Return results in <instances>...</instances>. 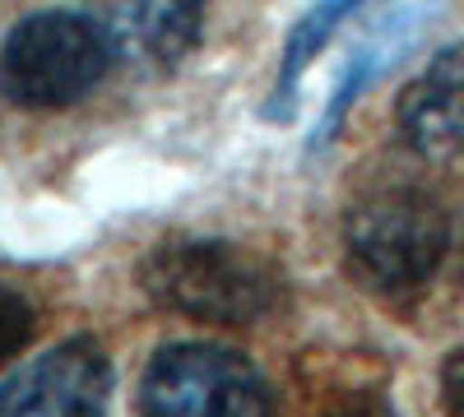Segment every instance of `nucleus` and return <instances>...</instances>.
I'll use <instances>...</instances> for the list:
<instances>
[{"label": "nucleus", "mask_w": 464, "mask_h": 417, "mask_svg": "<svg viewBox=\"0 0 464 417\" xmlns=\"http://www.w3.org/2000/svg\"><path fill=\"white\" fill-rule=\"evenodd\" d=\"M144 292L163 311L214 329L260 325L288 301L279 260L223 237H177L144 260Z\"/></svg>", "instance_id": "obj_1"}, {"label": "nucleus", "mask_w": 464, "mask_h": 417, "mask_svg": "<svg viewBox=\"0 0 464 417\" xmlns=\"http://www.w3.org/2000/svg\"><path fill=\"white\" fill-rule=\"evenodd\" d=\"M455 242V223L422 185H385L362 195L343 218L348 274L385 301H409L432 288Z\"/></svg>", "instance_id": "obj_2"}, {"label": "nucleus", "mask_w": 464, "mask_h": 417, "mask_svg": "<svg viewBox=\"0 0 464 417\" xmlns=\"http://www.w3.org/2000/svg\"><path fill=\"white\" fill-rule=\"evenodd\" d=\"M111 65L107 24L74 10H43L14 24L0 47V93L28 111H61L84 102Z\"/></svg>", "instance_id": "obj_3"}, {"label": "nucleus", "mask_w": 464, "mask_h": 417, "mask_svg": "<svg viewBox=\"0 0 464 417\" xmlns=\"http://www.w3.org/2000/svg\"><path fill=\"white\" fill-rule=\"evenodd\" d=\"M140 408L172 417H251L275 408V390L237 348L168 344L144 366Z\"/></svg>", "instance_id": "obj_4"}, {"label": "nucleus", "mask_w": 464, "mask_h": 417, "mask_svg": "<svg viewBox=\"0 0 464 417\" xmlns=\"http://www.w3.org/2000/svg\"><path fill=\"white\" fill-rule=\"evenodd\" d=\"M111 399V362L89 334L37 353L0 385V412H102Z\"/></svg>", "instance_id": "obj_5"}, {"label": "nucleus", "mask_w": 464, "mask_h": 417, "mask_svg": "<svg viewBox=\"0 0 464 417\" xmlns=\"http://www.w3.org/2000/svg\"><path fill=\"white\" fill-rule=\"evenodd\" d=\"M102 24L116 65L135 74H172L200 47L205 0H111Z\"/></svg>", "instance_id": "obj_6"}, {"label": "nucleus", "mask_w": 464, "mask_h": 417, "mask_svg": "<svg viewBox=\"0 0 464 417\" xmlns=\"http://www.w3.org/2000/svg\"><path fill=\"white\" fill-rule=\"evenodd\" d=\"M400 139L422 158L464 154V47H446L413 74L395 102Z\"/></svg>", "instance_id": "obj_7"}, {"label": "nucleus", "mask_w": 464, "mask_h": 417, "mask_svg": "<svg viewBox=\"0 0 464 417\" xmlns=\"http://www.w3.org/2000/svg\"><path fill=\"white\" fill-rule=\"evenodd\" d=\"M362 5V0H312V10H306L288 37H284V56H279V74H275V89H269L265 98V121H293V107H297V84H302V74L306 65H312L325 43L339 33V24L348 19Z\"/></svg>", "instance_id": "obj_8"}, {"label": "nucleus", "mask_w": 464, "mask_h": 417, "mask_svg": "<svg viewBox=\"0 0 464 417\" xmlns=\"http://www.w3.org/2000/svg\"><path fill=\"white\" fill-rule=\"evenodd\" d=\"M33 329H37L33 307H28V301H24L19 292L0 288V366L14 362V357L33 344Z\"/></svg>", "instance_id": "obj_9"}, {"label": "nucleus", "mask_w": 464, "mask_h": 417, "mask_svg": "<svg viewBox=\"0 0 464 417\" xmlns=\"http://www.w3.org/2000/svg\"><path fill=\"white\" fill-rule=\"evenodd\" d=\"M441 394H446V403H450L455 412H464V348L450 353V362H446V371H441Z\"/></svg>", "instance_id": "obj_10"}]
</instances>
